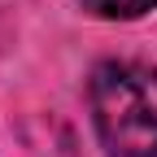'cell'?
Here are the masks:
<instances>
[{
    "label": "cell",
    "mask_w": 157,
    "mask_h": 157,
    "mask_svg": "<svg viewBox=\"0 0 157 157\" xmlns=\"http://www.w3.org/2000/svg\"><path fill=\"white\" fill-rule=\"evenodd\" d=\"M92 122L109 157H157V70L101 61L87 83Z\"/></svg>",
    "instance_id": "1"
},
{
    "label": "cell",
    "mask_w": 157,
    "mask_h": 157,
    "mask_svg": "<svg viewBox=\"0 0 157 157\" xmlns=\"http://www.w3.org/2000/svg\"><path fill=\"white\" fill-rule=\"evenodd\" d=\"M78 5L105 22H131V17H144L148 9H157V0H78Z\"/></svg>",
    "instance_id": "2"
}]
</instances>
